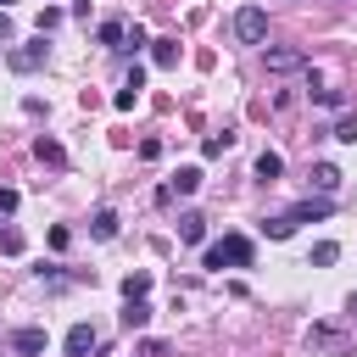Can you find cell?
<instances>
[{"mask_svg":"<svg viewBox=\"0 0 357 357\" xmlns=\"http://www.w3.org/2000/svg\"><path fill=\"white\" fill-rule=\"evenodd\" d=\"M251 251H257V245H251L245 234H223V240L206 245V268H245Z\"/></svg>","mask_w":357,"mask_h":357,"instance_id":"6da1fadb","label":"cell"},{"mask_svg":"<svg viewBox=\"0 0 357 357\" xmlns=\"http://www.w3.org/2000/svg\"><path fill=\"white\" fill-rule=\"evenodd\" d=\"M234 39H240V45H262V39H268V11H262V6L234 11Z\"/></svg>","mask_w":357,"mask_h":357,"instance_id":"7a4b0ae2","label":"cell"},{"mask_svg":"<svg viewBox=\"0 0 357 357\" xmlns=\"http://www.w3.org/2000/svg\"><path fill=\"white\" fill-rule=\"evenodd\" d=\"M262 61H268V73H301V67H307V50H296V45H273Z\"/></svg>","mask_w":357,"mask_h":357,"instance_id":"3957f363","label":"cell"},{"mask_svg":"<svg viewBox=\"0 0 357 357\" xmlns=\"http://www.w3.org/2000/svg\"><path fill=\"white\" fill-rule=\"evenodd\" d=\"M6 61H11V73H33V67H45V39H39V45H11Z\"/></svg>","mask_w":357,"mask_h":357,"instance_id":"277c9868","label":"cell"},{"mask_svg":"<svg viewBox=\"0 0 357 357\" xmlns=\"http://www.w3.org/2000/svg\"><path fill=\"white\" fill-rule=\"evenodd\" d=\"M45 346H50L45 329H33V324H28V329H11V351H17V357H39Z\"/></svg>","mask_w":357,"mask_h":357,"instance_id":"5b68a950","label":"cell"},{"mask_svg":"<svg viewBox=\"0 0 357 357\" xmlns=\"http://www.w3.org/2000/svg\"><path fill=\"white\" fill-rule=\"evenodd\" d=\"M329 212H335V201H329V195H318V201L307 195V201H296V206H290V223H318V218H329Z\"/></svg>","mask_w":357,"mask_h":357,"instance_id":"8992f818","label":"cell"},{"mask_svg":"<svg viewBox=\"0 0 357 357\" xmlns=\"http://www.w3.org/2000/svg\"><path fill=\"white\" fill-rule=\"evenodd\" d=\"M61 346H67V357H89V351H95V346H100V335H95V329H89V324H73V329H67V340H61Z\"/></svg>","mask_w":357,"mask_h":357,"instance_id":"52a82bcc","label":"cell"},{"mask_svg":"<svg viewBox=\"0 0 357 357\" xmlns=\"http://www.w3.org/2000/svg\"><path fill=\"white\" fill-rule=\"evenodd\" d=\"M307 178H312V190H318V195H335V190H340V178H346V173H340V167H335V162H318V167H312V173H307Z\"/></svg>","mask_w":357,"mask_h":357,"instance_id":"ba28073f","label":"cell"},{"mask_svg":"<svg viewBox=\"0 0 357 357\" xmlns=\"http://www.w3.org/2000/svg\"><path fill=\"white\" fill-rule=\"evenodd\" d=\"M178 240H184V245H201V240H206V218H201V212H178Z\"/></svg>","mask_w":357,"mask_h":357,"instance_id":"9c48e42d","label":"cell"},{"mask_svg":"<svg viewBox=\"0 0 357 357\" xmlns=\"http://www.w3.org/2000/svg\"><path fill=\"white\" fill-rule=\"evenodd\" d=\"M195 190H201V167H178L167 178V195H195Z\"/></svg>","mask_w":357,"mask_h":357,"instance_id":"30bf717a","label":"cell"},{"mask_svg":"<svg viewBox=\"0 0 357 357\" xmlns=\"http://www.w3.org/2000/svg\"><path fill=\"white\" fill-rule=\"evenodd\" d=\"M145 324H151V301H145V296L123 301V329H145Z\"/></svg>","mask_w":357,"mask_h":357,"instance_id":"8fae6325","label":"cell"},{"mask_svg":"<svg viewBox=\"0 0 357 357\" xmlns=\"http://www.w3.org/2000/svg\"><path fill=\"white\" fill-rule=\"evenodd\" d=\"M89 234H95V240H112V234H117V212H112V206H95V218H89Z\"/></svg>","mask_w":357,"mask_h":357,"instance_id":"7c38bea8","label":"cell"},{"mask_svg":"<svg viewBox=\"0 0 357 357\" xmlns=\"http://www.w3.org/2000/svg\"><path fill=\"white\" fill-rule=\"evenodd\" d=\"M279 173H284V156H279V151H262V156H257V178H262V184H273Z\"/></svg>","mask_w":357,"mask_h":357,"instance_id":"4fadbf2b","label":"cell"},{"mask_svg":"<svg viewBox=\"0 0 357 357\" xmlns=\"http://www.w3.org/2000/svg\"><path fill=\"white\" fill-rule=\"evenodd\" d=\"M123 33H128V22H117V17H112V22H100V33H95V39H100V45H112V50H123Z\"/></svg>","mask_w":357,"mask_h":357,"instance_id":"5bb4252c","label":"cell"},{"mask_svg":"<svg viewBox=\"0 0 357 357\" xmlns=\"http://www.w3.org/2000/svg\"><path fill=\"white\" fill-rule=\"evenodd\" d=\"M151 61H156V67H173V61H178V45H173V39H151Z\"/></svg>","mask_w":357,"mask_h":357,"instance_id":"9a60e30c","label":"cell"},{"mask_svg":"<svg viewBox=\"0 0 357 357\" xmlns=\"http://www.w3.org/2000/svg\"><path fill=\"white\" fill-rule=\"evenodd\" d=\"M33 156H39V162H50V167H61V162H67V151H61L56 139H33Z\"/></svg>","mask_w":357,"mask_h":357,"instance_id":"2e32d148","label":"cell"},{"mask_svg":"<svg viewBox=\"0 0 357 357\" xmlns=\"http://www.w3.org/2000/svg\"><path fill=\"white\" fill-rule=\"evenodd\" d=\"M134 296H151V273H145V268L123 279V301H134Z\"/></svg>","mask_w":357,"mask_h":357,"instance_id":"e0dca14e","label":"cell"},{"mask_svg":"<svg viewBox=\"0 0 357 357\" xmlns=\"http://www.w3.org/2000/svg\"><path fill=\"white\" fill-rule=\"evenodd\" d=\"M229 145H234V134H229V128H223V134H206V139H201V156H223Z\"/></svg>","mask_w":357,"mask_h":357,"instance_id":"ac0fdd59","label":"cell"},{"mask_svg":"<svg viewBox=\"0 0 357 357\" xmlns=\"http://www.w3.org/2000/svg\"><path fill=\"white\" fill-rule=\"evenodd\" d=\"M262 229H268V240H290V234H296V223H290V212H279V218H268Z\"/></svg>","mask_w":357,"mask_h":357,"instance_id":"d6986e66","label":"cell"},{"mask_svg":"<svg viewBox=\"0 0 357 357\" xmlns=\"http://www.w3.org/2000/svg\"><path fill=\"white\" fill-rule=\"evenodd\" d=\"M329 134H335L340 145H357V112H346V117H340V123H335Z\"/></svg>","mask_w":357,"mask_h":357,"instance_id":"ffe728a7","label":"cell"},{"mask_svg":"<svg viewBox=\"0 0 357 357\" xmlns=\"http://www.w3.org/2000/svg\"><path fill=\"white\" fill-rule=\"evenodd\" d=\"M335 257H340V245H335V240H318V245H312V268H329Z\"/></svg>","mask_w":357,"mask_h":357,"instance_id":"44dd1931","label":"cell"},{"mask_svg":"<svg viewBox=\"0 0 357 357\" xmlns=\"http://www.w3.org/2000/svg\"><path fill=\"white\" fill-rule=\"evenodd\" d=\"M145 45H151V33H145V28H139V22H134V28H128V33H123V50H145Z\"/></svg>","mask_w":357,"mask_h":357,"instance_id":"7402d4cb","label":"cell"},{"mask_svg":"<svg viewBox=\"0 0 357 357\" xmlns=\"http://www.w3.org/2000/svg\"><path fill=\"white\" fill-rule=\"evenodd\" d=\"M0 251L17 257V251H22V229H0Z\"/></svg>","mask_w":357,"mask_h":357,"instance_id":"603a6c76","label":"cell"},{"mask_svg":"<svg viewBox=\"0 0 357 357\" xmlns=\"http://www.w3.org/2000/svg\"><path fill=\"white\" fill-rule=\"evenodd\" d=\"M307 95H312V106H340V100H346L340 89H307Z\"/></svg>","mask_w":357,"mask_h":357,"instance_id":"cb8c5ba5","label":"cell"},{"mask_svg":"<svg viewBox=\"0 0 357 357\" xmlns=\"http://www.w3.org/2000/svg\"><path fill=\"white\" fill-rule=\"evenodd\" d=\"M56 22H61V11H56V6H45V11H39V39H45Z\"/></svg>","mask_w":357,"mask_h":357,"instance_id":"d4e9b609","label":"cell"},{"mask_svg":"<svg viewBox=\"0 0 357 357\" xmlns=\"http://www.w3.org/2000/svg\"><path fill=\"white\" fill-rule=\"evenodd\" d=\"M134 100H139V89H128V84H123V89H117V95H112V106H117V112H128V106H134Z\"/></svg>","mask_w":357,"mask_h":357,"instance_id":"484cf974","label":"cell"},{"mask_svg":"<svg viewBox=\"0 0 357 357\" xmlns=\"http://www.w3.org/2000/svg\"><path fill=\"white\" fill-rule=\"evenodd\" d=\"M50 245H56V251H67V245H73V229H67V223H56V229H50Z\"/></svg>","mask_w":357,"mask_h":357,"instance_id":"4316f807","label":"cell"},{"mask_svg":"<svg viewBox=\"0 0 357 357\" xmlns=\"http://www.w3.org/2000/svg\"><path fill=\"white\" fill-rule=\"evenodd\" d=\"M139 357H167V346H162V340H145V346H139Z\"/></svg>","mask_w":357,"mask_h":357,"instance_id":"83f0119b","label":"cell"},{"mask_svg":"<svg viewBox=\"0 0 357 357\" xmlns=\"http://www.w3.org/2000/svg\"><path fill=\"white\" fill-rule=\"evenodd\" d=\"M0 212H6V218L17 212V190H0Z\"/></svg>","mask_w":357,"mask_h":357,"instance_id":"f1b7e54d","label":"cell"},{"mask_svg":"<svg viewBox=\"0 0 357 357\" xmlns=\"http://www.w3.org/2000/svg\"><path fill=\"white\" fill-rule=\"evenodd\" d=\"M0 45H11V17L0 11Z\"/></svg>","mask_w":357,"mask_h":357,"instance_id":"f546056e","label":"cell"},{"mask_svg":"<svg viewBox=\"0 0 357 357\" xmlns=\"http://www.w3.org/2000/svg\"><path fill=\"white\" fill-rule=\"evenodd\" d=\"M6 6H11V0H0V11H6Z\"/></svg>","mask_w":357,"mask_h":357,"instance_id":"4dcf8cb0","label":"cell"}]
</instances>
